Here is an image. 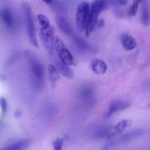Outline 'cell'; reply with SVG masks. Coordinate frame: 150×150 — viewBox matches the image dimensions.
I'll return each instance as SVG.
<instances>
[{
  "mask_svg": "<svg viewBox=\"0 0 150 150\" xmlns=\"http://www.w3.org/2000/svg\"><path fill=\"white\" fill-rule=\"evenodd\" d=\"M139 4H137V3H132L130 9H129V14H130V16H134L137 13L138 10H139Z\"/></svg>",
  "mask_w": 150,
  "mask_h": 150,
  "instance_id": "603a6c76",
  "label": "cell"
},
{
  "mask_svg": "<svg viewBox=\"0 0 150 150\" xmlns=\"http://www.w3.org/2000/svg\"><path fill=\"white\" fill-rule=\"evenodd\" d=\"M0 18L4 26L9 29H13L15 27V20L13 13L8 8H2L0 10Z\"/></svg>",
  "mask_w": 150,
  "mask_h": 150,
  "instance_id": "9c48e42d",
  "label": "cell"
},
{
  "mask_svg": "<svg viewBox=\"0 0 150 150\" xmlns=\"http://www.w3.org/2000/svg\"><path fill=\"white\" fill-rule=\"evenodd\" d=\"M90 5L87 1H82L78 6L76 13V21L79 32H81L85 30Z\"/></svg>",
  "mask_w": 150,
  "mask_h": 150,
  "instance_id": "5b68a950",
  "label": "cell"
},
{
  "mask_svg": "<svg viewBox=\"0 0 150 150\" xmlns=\"http://www.w3.org/2000/svg\"><path fill=\"white\" fill-rule=\"evenodd\" d=\"M144 134V131L142 130H135L133 131L129 132L128 133H126V134L123 135L121 137L119 138L118 139L115 141H112L111 142H110L109 144L111 146L113 145H115L117 144H126L128 143V142H131V141L135 140V139H137L139 138L142 137Z\"/></svg>",
  "mask_w": 150,
  "mask_h": 150,
  "instance_id": "ba28073f",
  "label": "cell"
},
{
  "mask_svg": "<svg viewBox=\"0 0 150 150\" xmlns=\"http://www.w3.org/2000/svg\"><path fill=\"white\" fill-rule=\"evenodd\" d=\"M22 11H23V19H24L25 25H26V32L28 37L30 40L31 43L35 47L38 46V42L36 37V31H35V23H34L33 16H32V10L30 4L28 2L22 3Z\"/></svg>",
  "mask_w": 150,
  "mask_h": 150,
  "instance_id": "7a4b0ae2",
  "label": "cell"
},
{
  "mask_svg": "<svg viewBox=\"0 0 150 150\" xmlns=\"http://www.w3.org/2000/svg\"><path fill=\"white\" fill-rule=\"evenodd\" d=\"M120 39H121L122 45L126 51H132L137 45L136 38L128 33L122 34Z\"/></svg>",
  "mask_w": 150,
  "mask_h": 150,
  "instance_id": "7c38bea8",
  "label": "cell"
},
{
  "mask_svg": "<svg viewBox=\"0 0 150 150\" xmlns=\"http://www.w3.org/2000/svg\"><path fill=\"white\" fill-rule=\"evenodd\" d=\"M0 108H1V111L2 114H4L7 111V101H6L5 98L1 97L0 98Z\"/></svg>",
  "mask_w": 150,
  "mask_h": 150,
  "instance_id": "cb8c5ba5",
  "label": "cell"
},
{
  "mask_svg": "<svg viewBox=\"0 0 150 150\" xmlns=\"http://www.w3.org/2000/svg\"><path fill=\"white\" fill-rule=\"evenodd\" d=\"M48 77H49L52 86H55L56 83L59 79V71L54 64H49L48 67Z\"/></svg>",
  "mask_w": 150,
  "mask_h": 150,
  "instance_id": "ac0fdd59",
  "label": "cell"
},
{
  "mask_svg": "<svg viewBox=\"0 0 150 150\" xmlns=\"http://www.w3.org/2000/svg\"><path fill=\"white\" fill-rule=\"evenodd\" d=\"M29 67L32 73L35 83L37 86H42L44 77L43 66L35 56L29 54L27 56Z\"/></svg>",
  "mask_w": 150,
  "mask_h": 150,
  "instance_id": "3957f363",
  "label": "cell"
},
{
  "mask_svg": "<svg viewBox=\"0 0 150 150\" xmlns=\"http://www.w3.org/2000/svg\"><path fill=\"white\" fill-rule=\"evenodd\" d=\"M79 96L81 99L86 103H90L93 101L95 98V90L90 86H83L79 90Z\"/></svg>",
  "mask_w": 150,
  "mask_h": 150,
  "instance_id": "8fae6325",
  "label": "cell"
},
{
  "mask_svg": "<svg viewBox=\"0 0 150 150\" xmlns=\"http://www.w3.org/2000/svg\"><path fill=\"white\" fill-rule=\"evenodd\" d=\"M73 43L79 51L81 52H88L92 50V47L83 39L80 37L76 36L73 38Z\"/></svg>",
  "mask_w": 150,
  "mask_h": 150,
  "instance_id": "e0dca14e",
  "label": "cell"
},
{
  "mask_svg": "<svg viewBox=\"0 0 150 150\" xmlns=\"http://www.w3.org/2000/svg\"><path fill=\"white\" fill-rule=\"evenodd\" d=\"M91 69L98 75L105 74L108 69L106 63L99 59H95L91 62Z\"/></svg>",
  "mask_w": 150,
  "mask_h": 150,
  "instance_id": "5bb4252c",
  "label": "cell"
},
{
  "mask_svg": "<svg viewBox=\"0 0 150 150\" xmlns=\"http://www.w3.org/2000/svg\"><path fill=\"white\" fill-rule=\"evenodd\" d=\"M110 134H111V128H100L97 130L95 133V137L98 139H104V138H108L109 139Z\"/></svg>",
  "mask_w": 150,
  "mask_h": 150,
  "instance_id": "ffe728a7",
  "label": "cell"
},
{
  "mask_svg": "<svg viewBox=\"0 0 150 150\" xmlns=\"http://www.w3.org/2000/svg\"><path fill=\"white\" fill-rule=\"evenodd\" d=\"M117 1L120 5H122V6L126 5L127 3V0H117Z\"/></svg>",
  "mask_w": 150,
  "mask_h": 150,
  "instance_id": "d4e9b609",
  "label": "cell"
},
{
  "mask_svg": "<svg viewBox=\"0 0 150 150\" xmlns=\"http://www.w3.org/2000/svg\"><path fill=\"white\" fill-rule=\"evenodd\" d=\"M144 0H133V2H135V3H137V4H140L141 3L143 2Z\"/></svg>",
  "mask_w": 150,
  "mask_h": 150,
  "instance_id": "4316f807",
  "label": "cell"
},
{
  "mask_svg": "<svg viewBox=\"0 0 150 150\" xmlns=\"http://www.w3.org/2000/svg\"><path fill=\"white\" fill-rule=\"evenodd\" d=\"M132 125V121L130 120H124L117 123L114 127L111 128V134L109 139L115 136L116 135L120 134L126 130L127 127H130Z\"/></svg>",
  "mask_w": 150,
  "mask_h": 150,
  "instance_id": "9a60e30c",
  "label": "cell"
},
{
  "mask_svg": "<svg viewBox=\"0 0 150 150\" xmlns=\"http://www.w3.org/2000/svg\"><path fill=\"white\" fill-rule=\"evenodd\" d=\"M54 47L62 62L68 66L73 65L75 64L73 55L60 38H54Z\"/></svg>",
  "mask_w": 150,
  "mask_h": 150,
  "instance_id": "277c9868",
  "label": "cell"
},
{
  "mask_svg": "<svg viewBox=\"0 0 150 150\" xmlns=\"http://www.w3.org/2000/svg\"><path fill=\"white\" fill-rule=\"evenodd\" d=\"M54 65L56 66V67L57 68L60 74H62L63 76L67 78V79H73V76H74L73 71L69 67L68 65H66L64 63L62 62L59 60V59H54Z\"/></svg>",
  "mask_w": 150,
  "mask_h": 150,
  "instance_id": "4fadbf2b",
  "label": "cell"
},
{
  "mask_svg": "<svg viewBox=\"0 0 150 150\" xmlns=\"http://www.w3.org/2000/svg\"><path fill=\"white\" fill-rule=\"evenodd\" d=\"M44 3L45 4H51L54 2V0H42Z\"/></svg>",
  "mask_w": 150,
  "mask_h": 150,
  "instance_id": "484cf974",
  "label": "cell"
},
{
  "mask_svg": "<svg viewBox=\"0 0 150 150\" xmlns=\"http://www.w3.org/2000/svg\"><path fill=\"white\" fill-rule=\"evenodd\" d=\"M130 105H131V103L128 101L120 100H116L112 101L110 103L108 111L105 114V118L110 117L113 114H115L116 112H119V111L127 109L130 106Z\"/></svg>",
  "mask_w": 150,
  "mask_h": 150,
  "instance_id": "52a82bcc",
  "label": "cell"
},
{
  "mask_svg": "<svg viewBox=\"0 0 150 150\" xmlns=\"http://www.w3.org/2000/svg\"><path fill=\"white\" fill-rule=\"evenodd\" d=\"M38 20L40 28H46L50 26V22L48 18L42 14H39L38 16Z\"/></svg>",
  "mask_w": 150,
  "mask_h": 150,
  "instance_id": "44dd1931",
  "label": "cell"
},
{
  "mask_svg": "<svg viewBox=\"0 0 150 150\" xmlns=\"http://www.w3.org/2000/svg\"><path fill=\"white\" fill-rule=\"evenodd\" d=\"M32 144L31 139H24V140L18 141L17 142L12 144L6 147L3 148V149H9V150H22L26 149L29 147Z\"/></svg>",
  "mask_w": 150,
  "mask_h": 150,
  "instance_id": "2e32d148",
  "label": "cell"
},
{
  "mask_svg": "<svg viewBox=\"0 0 150 150\" xmlns=\"http://www.w3.org/2000/svg\"><path fill=\"white\" fill-rule=\"evenodd\" d=\"M105 5L106 0H95L90 5V10L85 28L86 37H89L91 32L95 29L98 24L99 15L105 9Z\"/></svg>",
  "mask_w": 150,
  "mask_h": 150,
  "instance_id": "6da1fadb",
  "label": "cell"
},
{
  "mask_svg": "<svg viewBox=\"0 0 150 150\" xmlns=\"http://www.w3.org/2000/svg\"><path fill=\"white\" fill-rule=\"evenodd\" d=\"M56 21H57V24L59 29L64 35H68V36H71L73 35V28L65 18L61 16H58L56 18Z\"/></svg>",
  "mask_w": 150,
  "mask_h": 150,
  "instance_id": "30bf717a",
  "label": "cell"
},
{
  "mask_svg": "<svg viewBox=\"0 0 150 150\" xmlns=\"http://www.w3.org/2000/svg\"><path fill=\"white\" fill-rule=\"evenodd\" d=\"M141 18H142V21L144 24H149L150 22V13L149 7H148L147 2L146 1H143V4H142V15H141Z\"/></svg>",
  "mask_w": 150,
  "mask_h": 150,
  "instance_id": "d6986e66",
  "label": "cell"
},
{
  "mask_svg": "<svg viewBox=\"0 0 150 150\" xmlns=\"http://www.w3.org/2000/svg\"><path fill=\"white\" fill-rule=\"evenodd\" d=\"M40 36L44 47L51 55L54 54V29L51 26L46 28H40Z\"/></svg>",
  "mask_w": 150,
  "mask_h": 150,
  "instance_id": "8992f818",
  "label": "cell"
},
{
  "mask_svg": "<svg viewBox=\"0 0 150 150\" xmlns=\"http://www.w3.org/2000/svg\"><path fill=\"white\" fill-rule=\"evenodd\" d=\"M63 145H64V139H57V140H55L53 143V146H54V150H61L62 149Z\"/></svg>",
  "mask_w": 150,
  "mask_h": 150,
  "instance_id": "7402d4cb",
  "label": "cell"
}]
</instances>
